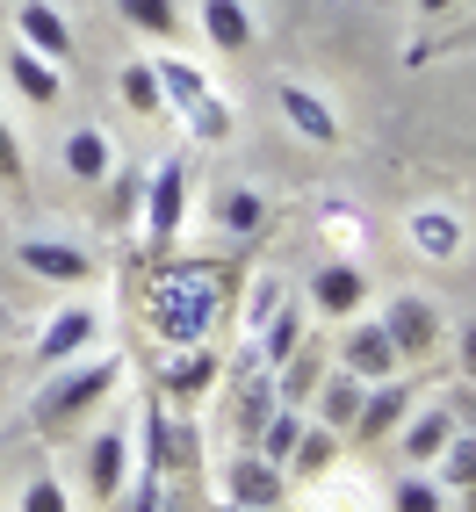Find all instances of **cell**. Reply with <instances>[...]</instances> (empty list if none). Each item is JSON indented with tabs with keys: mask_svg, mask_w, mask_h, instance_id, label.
Segmentation results:
<instances>
[{
	"mask_svg": "<svg viewBox=\"0 0 476 512\" xmlns=\"http://www.w3.org/2000/svg\"><path fill=\"white\" fill-rule=\"evenodd\" d=\"M109 166H116V152H109V138H101L94 123H80L73 138H65V174L73 181H109Z\"/></svg>",
	"mask_w": 476,
	"mask_h": 512,
	"instance_id": "24",
	"label": "cell"
},
{
	"mask_svg": "<svg viewBox=\"0 0 476 512\" xmlns=\"http://www.w3.org/2000/svg\"><path fill=\"white\" fill-rule=\"evenodd\" d=\"M376 325L390 332V347H397L404 361H426V354L440 347V311H433V303H426L419 289H404V296H390Z\"/></svg>",
	"mask_w": 476,
	"mask_h": 512,
	"instance_id": "4",
	"label": "cell"
},
{
	"mask_svg": "<svg viewBox=\"0 0 476 512\" xmlns=\"http://www.w3.org/2000/svg\"><path fill=\"white\" fill-rule=\"evenodd\" d=\"M195 15H202V37H210L217 58L253 51V37H260V22H253L246 0H195Z\"/></svg>",
	"mask_w": 476,
	"mask_h": 512,
	"instance_id": "12",
	"label": "cell"
},
{
	"mask_svg": "<svg viewBox=\"0 0 476 512\" xmlns=\"http://www.w3.org/2000/svg\"><path fill=\"white\" fill-rule=\"evenodd\" d=\"M448 412H455L462 433H476V390H455V397H448Z\"/></svg>",
	"mask_w": 476,
	"mask_h": 512,
	"instance_id": "37",
	"label": "cell"
},
{
	"mask_svg": "<svg viewBox=\"0 0 476 512\" xmlns=\"http://www.w3.org/2000/svg\"><path fill=\"white\" fill-rule=\"evenodd\" d=\"M311 512H376V491L354 469H325V476H311Z\"/></svg>",
	"mask_w": 476,
	"mask_h": 512,
	"instance_id": "22",
	"label": "cell"
},
{
	"mask_svg": "<svg viewBox=\"0 0 476 512\" xmlns=\"http://www.w3.org/2000/svg\"><path fill=\"white\" fill-rule=\"evenodd\" d=\"M404 231H412V246L426 253V260H455L462 253V217L455 210H440V202H426V210H412V224H404Z\"/></svg>",
	"mask_w": 476,
	"mask_h": 512,
	"instance_id": "18",
	"label": "cell"
},
{
	"mask_svg": "<svg viewBox=\"0 0 476 512\" xmlns=\"http://www.w3.org/2000/svg\"><path fill=\"white\" fill-rule=\"evenodd\" d=\"M224 498H231V505H253V512H282V505H289V476L267 462L260 448H253V455H231V462H224Z\"/></svg>",
	"mask_w": 476,
	"mask_h": 512,
	"instance_id": "5",
	"label": "cell"
},
{
	"mask_svg": "<svg viewBox=\"0 0 476 512\" xmlns=\"http://www.w3.org/2000/svg\"><path fill=\"white\" fill-rule=\"evenodd\" d=\"M462 368H469V383H476V325H462Z\"/></svg>",
	"mask_w": 476,
	"mask_h": 512,
	"instance_id": "38",
	"label": "cell"
},
{
	"mask_svg": "<svg viewBox=\"0 0 476 512\" xmlns=\"http://www.w3.org/2000/svg\"><path fill=\"white\" fill-rule=\"evenodd\" d=\"M145 318H152V332L166 339V347H210V332H217V289L202 275H166L145 296Z\"/></svg>",
	"mask_w": 476,
	"mask_h": 512,
	"instance_id": "1",
	"label": "cell"
},
{
	"mask_svg": "<svg viewBox=\"0 0 476 512\" xmlns=\"http://www.w3.org/2000/svg\"><path fill=\"white\" fill-rule=\"evenodd\" d=\"M448 8H462V0H419V15H448Z\"/></svg>",
	"mask_w": 476,
	"mask_h": 512,
	"instance_id": "39",
	"label": "cell"
},
{
	"mask_svg": "<svg viewBox=\"0 0 476 512\" xmlns=\"http://www.w3.org/2000/svg\"><path fill=\"white\" fill-rule=\"evenodd\" d=\"M195 202V174L188 159H159L152 181H145V246H174L181 238V217Z\"/></svg>",
	"mask_w": 476,
	"mask_h": 512,
	"instance_id": "3",
	"label": "cell"
},
{
	"mask_svg": "<svg viewBox=\"0 0 476 512\" xmlns=\"http://www.w3.org/2000/svg\"><path fill=\"white\" fill-rule=\"evenodd\" d=\"M15 260H22L37 282H58V289H73V282L94 275V260L73 246V238H15Z\"/></svg>",
	"mask_w": 476,
	"mask_h": 512,
	"instance_id": "7",
	"label": "cell"
},
{
	"mask_svg": "<svg viewBox=\"0 0 476 512\" xmlns=\"http://www.w3.org/2000/svg\"><path fill=\"white\" fill-rule=\"evenodd\" d=\"M130 29H145V37H181V0H116Z\"/></svg>",
	"mask_w": 476,
	"mask_h": 512,
	"instance_id": "26",
	"label": "cell"
},
{
	"mask_svg": "<svg viewBox=\"0 0 476 512\" xmlns=\"http://www.w3.org/2000/svg\"><path fill=\"white\" fill-rule=\"evenodd\" d=\"M181 123L195 130V145H224V138H231V130H238V109H231V101H224V94H210V101H195V109H188Z\"/></svg>",
	"mask_w": 476,
	"mask_h": 512,
	"instance_id": "28",
	"label": "cell"
},
{
	"mask_svg": "<svg viewBox=\"0 0 476 512\" xmlns=\"http://www.w3.org/2000/svg\"><path fill=\"white\" fill-rule=\"evenodd\" d=\"M433 484L440 491H476V433L455 426V440L433 455Z\"/></svg>",
	"mask_w": 476,
	"mask_h": 512,
	"instance_id": "25",
	"label": "cell"
},
{
	"mask_svg": "<svg viewBox=\"0 0 476 512\" xmlns=\"http://www.w3.org/2000/svg\"><path fill=\"white\" fill-rule=\"evenodd\" d=\"M152 80H159V101H166V116H188L195 101H210V94H217V87H210V73H202L195 58H181V51L152 58Z\"/></svg>",
	"mask_w": 476,
	"mask_h": 512,
	"instance_id": "14",
	"label": "cell"
},
{
	"mask_svg": "<svg viewBox=\"0 0 476 512\" xmlns=\"http://www.w3.org/2000/svg\"><path fill=\"white\" fill-rule=\"evenodd\" d=\"M282 303H289V296H282V282H275V275H260V282H253V311H246V325L260 332L267 318H275V311H282Z\"/></svg>",
	"mask_w": 476,
	"mask_h": 512,
	"instance_id": "33",
	"label": "cell"
},
{
	"mask_svg": "<svg viewBox=\"0 0 476 512\" xmlns=\"http://www.w3.org/2000/svg\"><path fill=\"white\" fill-rule=\"evenodd\" d=\"M22 512H73V505H65V484H58V476H37V484L22 491Z\"/></svg>",
	"mask_w": 476,
	"mask_h": 512,
	"instance_id": "34",
	"label": "cell"
},
{
	"mask_svg": "<svg viewBox=\"0 0 476 512\" xmlns=\"http://www.w3.org/2000/svg\"><path fill=\"white\" fill-rule=\"evenodd\" d=\"M224 231H231V238L260 231V195H253V188H231V195H224Z\"/></svg>",
	"mask_w": 476,
	"mask_h": 512,
	"instance_id": "31",
	"label": "cell"
},
{
	"mask_svg": "<svg viewBox=\"0 0 476 512\" xmlns=\"http://www.w3.org/2000/svg\"><path fill=\"white\" fill-rule=\"evenodd\" d=\"M224 375V361L210 354V347H174V361H166V397H181V412L202 397Z\"/></svg>",
	"mask_w": 476,
	"mask_h": 512,
	"instance_id": "17",
	"label": "cell"
},
{
	"mask_svg": "<svg viewBox=\"0 0 476 512\" xmlns=\"http://www.w3.org/2000/svg\"><path fill=\"white\" fill-rule=\"evenodd\" d=\"M339 368L361 375V383H383V375H404V354L390 347V332L376 318H347V339H339Z\"/></svg>",
	"mask_w": 476,
	"mask_h": 512,
	"instance_id": "6",
	"label": "cell"
},
{
	"mask_svg": "<svg viewBox=\"0 0 476 512\" xmlns=\"http://www.w3.org/2000/svg\"><path fill=\"white\" fill-rule=\"evenodd\" d=\"M339 440H347V433H332V426H318V419H303V433H296V448H289L282 469H296L303 484H311V476L339 469Z\"/></svg>",
	"mask_w": 476,
	"mask_h": 512,
	"instance_id": "21",
	"label": "cell"
},
{
	"mask_svg": "<svg viewBox=\"0 0 476 512\" xmlns=\"http://www.w3.org/2000/svg\"><path fill=\"white\" fill-rule=\"evenodd\" d=\"M130 512H166V476H138V491H130Z\"/></svg>",
	"mask_w": 476,
	"mask_h": 512,
	"instance_id": "36",
	"label": "cell"
},
{
	"mask_svg": "<svg viewBox=\"0 0 476 512\" xmlns=\"http://www.w3.org/2000/svg\"><path fill=\"white\" fill-rule=\"evenodd\" d=\"M8 80H15V94L29 101V109H51V101L65 94V65H51L44 51L15 44V51H8Z\"/></svg>",
	"mask_w": 476,
	"mask_h": 512,
	"instance_id": "16",
	"label": "cell"
},
{
	"mask_svg": "<svg viewBox=\"0 0 476 512\" xmlns=\"http://www.w3.org/2000/svg\"><path fill=\"white\" fill-rule=\"evenodd\" d=\"M138 476H166V404H145V448H138Z\"/></svg>",
	"mask_w": 476,
	"mask_h": 512,
	"instance_id": "30",
	"label": "cell"
},
{
	"mask_svg": "<svg viewBox=\"0 0 476 512\" xmlns=\"http://www.w3.org/2000/svg\"><path fill=\"white\" fill-rule=\"evenodd\" d=\"M397 433H404V462H412V469H433V455L455 440V412L440 404V412H419V419H404Z\"/></svg>",
	"mask_w": 476,
	"mask_h": 512,
	"instance_id": "20",
	"label": "cell"
},
{
	"mask_svg": "<svg viewBox=\"0 0 476 512\" xmlns=\"http://www.w3.org/2000/svg\"><path fill=\"white\" fill-rule=\"evenodd\" d=\"M123 469H130V433L123 426H101L94 448H87V491L101 505H116L123 498Z\"/></svg>",
	"mask_w": 476,
	"mask_h": 512,
	"instance_id": "15",
	"label": "cell"
},
{
	"mask_svg": "<svg viewBox=\"0 0 476 512\" xmlns=\"http://www.w3.org/2000/svg\"><path fill=\"white\" fill-rule=\"evenodd\" d=\"M94 332H101V318L87 311V303H65V311L44 325V339H37V361H44V368H65V361H80V354L94 347Z\"/></svg>",
	"mask_w": 476,
	"mask_h": 512,
	"instance_id": "13",
	"label": "cell"
},
{
	"mask_svg": "<svg viewBox=\"0 0 476 512\" xmlns=\"http://www.w3.org/2000/svg\"><path fill=\"white\" fill-rule=\"evenodd\" d=\"M123 101L138 109L145 123L166 116V101H159V80H152V58H123Z\"/></svg>",
	"mask_w": 476,
	"mask_h": 512,
	"instance_id": "27",
	"label": "cell"
},
{
	"mask_svg": "<svg viewBox=\"0 0 476 512\" xmlns=\"http://www.w3.org/2000/svg\"><path fill=\"white\" fill-rule=\"evenodd\" d=\"M296 347H303V303H282V311L260 325V368L275 375L282 361H296Z\"/></svg>",
	"mask_w": 476,
	"mask_h": 512,
	"instance_id": "23",
	"label": "cell"
},
{
	"mask_svg": "<svg viewBox=\"0 0 476 512\" xmlns=\"http://www.w3.org/2000/svg\"><path fill=\"white\" fill-rule=\"evenodd\" d=\"M325 238H332V246H361V210H347V202H325Z\"/></svg>",
	"mask_w": 476,
	"mask_h": 512,
	"instance_id": "32",
	"label": "cell"
},
{
	"mask_svg": "<svg viewBox=\"0 0 476 512\" xmlns=\"http://www.w3.org/2000/svg\"><path fill=\"white\" fill-rule=\"evenodd\" d=\"M404 412H412V383L404 375H383V383H368L361 390V412H354V440H383V433H397L404 426Z\"/></svg>",
	"mask_w": 476,
	"mask_h": 512,
	"instance_id": "10",
	"label": "cell"
},
{
	"mask_svg": "<svg viewBox=\"0 0 476 512\" xmlns=\"http://www.w3.org/2000/svg\"><path fill=\"white\" fill-rule=\"evenodd\" d=\"M15 44L44 51L51 65H73V22L58 15V0H22L15 8Z\"/></svg>",
	"mask_w": 476,
	"mask_h": 512,
	"instance_id": "9",
	"label": "cell"
},
{
	"mask_svg": "<svg viewBox=\"0 0 476 512\" xmlns=\"http://www.w3.org/2000/svg\"><path fill=\"white\" fill-rule=\"evenodd\" d=\"M361 375H347V368H332L325 383L311 390V404H318V426H332V433H347L354 426V412H361Z\"/></svg>",
	"mask_w": 476,
	"mask_h": 512,
	"instance_id": "19",
	"label": "cell"
},
{
	"mask_svg": "<svg viewBox=\"0 0 476 512\" xmlns=\"http://www.w3.org/2000/svg\"><path fill=\"white\" fill-rule=\"evenodd\" d=\"M361 303H368V275H361L354 260H332V267H318V275H311V311H318V318L347 325V318H361Z\"/></svg>",
	"mask_w": 476,
	"mask_h": 512,
	"instance_id": "8",
	"label": "cell"
},
{
	"mask_svg": "<svg viewBox=\"0 0 476 512\" xmlns=\"http://www.w3.org/2000/svg\"><path fill=\"white\" fill-rule=\"evenodd\" d=\"M29 174V159H22V138H15V123L0 116V181H22Z\"/></svg>",
	"mask_w": 476,
	"mask_h": 512,
	"instance_id": "35",
	"label": "cell"
},
{
	"mask_svg": "<svg viewBox=\"0 0 476 512\" xmlns=\"http://www.w3.org/2000/svg\"><path fill=\"white\" fill-rule=\"evenodd\" d=\"M116 383H123V361H80V368L65 361V375L37 397V426H44V433H65L80 412H94V404L109 397Z\"/></svg>",
	"mask_w": 476,
	"mask_h": 512,
	"instance_id": "2",
	"label": "cell"
},
{
	"mask_svg": "<svg viewBox=\"0 0 476 512\" xmlns=\"http://www.w3.org/2000/svg\"><path fill=\"white\" fill-rule=\"evenodd\" d=\"M390 505H397V512H440V505H448V491L433 484V469H412V476L397 484V498H390Z\"/></svg>",
	"mask_w": 476,
	"mask_h": 512,
	"instance_id": "29",
	"label": "cell"
},
{
	"mask_svg": "<svg viewBox=\"0 0 476 512\" xmlns=\"http://www.w3.org/2000/svg\"><path fill=\"white\" fill-rule=\"evenodd\" d=\"M282 116L296 123V138H311V145H339V138H347V130H339V109H332V101L318 94V87H303V80H282Z\"/></svg>",
	"mask_w": 476,
	"mask_h": 512,
	"instance_id": "11",
	"label": "cell"
},
{
	"mask_svg": "<svg viewBox=\"0 0 476 512\" xmlns=\"http://www.w3.org/2000/svg\"><path fill=\"white\" fill-rule=\"evenodd\" d=\"M217 512H253V505H231V498H224V505H217Z\"/></svg>",
	"mask_w": 476,
	"mask_h": 512,
	"instance_id": "40",
	"label": "cell"
}]
</instances>
